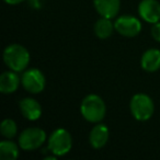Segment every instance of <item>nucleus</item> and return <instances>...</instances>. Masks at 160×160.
Wrapping results in <instances>:
<instances>
[{"instance_id": "2", "label": "nucleus", "mask_w": 160, "mask_h": 160, "mask_svg": "<svg viewBox=\"0 0 160 160\" xmlns=\"http://www.w3.org/2000/svg\"><path fill=\"white\" fill-rule=\"evenodd\" d=\"M80 112L86 121L90 123H99L104 118L107 107L102 98L97 94H89L80 105Z\"/></svg>"}, {"instance_id": "14", "label": "nucleus", "mask_w": 160, "mask_h": 160, "mask_svg": "<svg viewBox=\"0 0 160 160\" xmlns=\"http://www.w3.org/2000/svg\"><path fill=\"white\" fill-rule=\"evenodd\" d=\"M114 29L115 28H114V24L112 23L111 19L102 17L94 24V34L101 40H105V38H109L112 35Z\"/></svg>"}, {"instance_id": "11", "label": "nucleus", "mask_w": 160, "mask_h": 160, "mask_svg": "<svg viewBox=\"0 0 160 160\" xmlns=\"http://www.w3.org/2000/svg\"><path fill=\"white\" fill-rule=\"evenodd\" d=\"M110 132L105 124H97L89 134V142L94 149H101L109 140Z\"/></svg>"}, {"instance_id": "13", "label": "nucleus", "mask_w": 160, "mask_h": 160, "mask_svg": "<svg viewBox=\"0 0 160 160\" xmlns=\"http://www.w3.org/2000/svg\"><path fill=\"white\" fill-rule=\"evenodd\" d=\"M140 65L144 70L148 72H155L160 68V51L151 48L146 51L142 56Z\"/></svg>"}, {"instance_id": "1", "label": "nucleus", "mask_w": 160, "mask_h": 160, "mask_svg": "<svg viewBox=\"0 0 160 160\" xmlns=\"http://www.w3.org/2000/svg\"><path fill=\"white\" fill-rule=\"evenodd\" d=\"M3 62L11 70L21 72L27 69L30 62V53L20 44H11L3 51Z\"/></svg>"}, {"instance_id": "3", "label": "nucleus", "mask_w": 160, "mask_h": 160, "mask_svg": "<svg viewBox=\"0 0 160 160\" xmlns=\"http://www.w3.org/2000/svg\"><path fill=\"white\" fill-rule=\"evenodd\" d=\"M72 147V138L69 132L65 128H57L51 134L47 148L53 155L60 157L70 151Z\"/></svg>"}, {"instance_id": "6", "label": "nucleus", "mask_w": 160, "mask_h": 160, "mask_svg": "<svg viewBox=\"0 0 160 160\" xmlns=\"http://www.w3.org/2000/svg\"><path fill=\"white\" fill-rule=\"evenodd\" d=\"M21 83L27 91L31 93H40L45 88V77L40 69L32 68L25 70L21 78Z\"/></svg>"}, {"instance_id": "12", "label": "nucleus", "mask_w": 160, "mask_h": 160, "mask_svg": "<svg viewBox=\"0 0 160 160\" xmlns=\"http://www.w3.org/2000/svg\"><path fill=\"white\" fill-rule=\"evenodd\" d=\"M20 85V78L16 71H5L0 76V91L10 94L17 91Z\"/></svg>"}, {"instance_id": "8", "label": "nucleus", "mask_w": 160, "mask_h": 160, "mask_svg": "<svg viewBox=\"0 0 160 160\" xmlns=\"http://www.w3.org/2000/svg\"><path fill=\"white\" fill-rule=\"evenodd\" d=\"M140 18L148 23H157L160 20V3L157 0H142L138 6Z\"/></svg>"}, {"instance_id": "9", "label": "nucleus", "mask_w": 160, "mask_h": 160, "mask_svg": "<svg viewBox=\"0 0 160 160\" xmlns=\"http://www.w3.org/2000/svg\"><path fill=\"white\" fill-rule=\"evenodd\" d=\"M93 5L101 17L113 19L120 11L121 1L120 0H93Z\"/></svg>"}, {"instance_id": "10", "label": "nucleus", "mask_w": 160, "mask_h": 160, "mask_svg": "<svg viewBox=\"0 0 160 160\" xmlns=\"http://www.w3.org/2000/svg\"><path fill=\"white\" fill-rule=\"evenodd\" d=\"M20 111L22 115L29 121H36L42 115V108L36 100L24 98L20 101Z\"/></svg>"}, {"instance_id": "15", "label": "nucleus", "mask_w": 160, "mask_h": 160, "mask_svg": "<svg viewBox=\"0 0 160 160\" xmlns=\"http://www.w3.org/2000/svg\"><path fill=\"white\" fill-rule=\"evenodd\" d=\"M19 156L18 145L10 140L0 142V158L2 160H16Z\"/></svg>"}, {"instance_id": "4", "label": "nucleus", "mask_w": 160, "mask_h": 160, "mask_svg": "<svg viewBox=\"0 0 160 160\" xmlns=\"http://www.w3.org/2000/svg\"><path fill=\"white\" fill-rule=\"evenodd\" d=\"M131 112L137 121L145 122L152 116L155 105L149 96L145 93H137L131 100Z\"/></svg>"}, {"instance_id": "7", "label": "nucleus", "mask_w": 160, "mask_h": 160, "mask_svg": "<svg viewBox=\"0 0 160 160\" xmlns=\"http://www.w3.org/2000/svg\"><path fill=\"white\" fill-rule=\"evenodd\" d=\"M115 30L125 38H134L142 31V23L133 16H122L114 22Z\"/></svg>"}, {"instance_id": "16", "label": "nucleus", "mask_w": 160, "mask_h": 160, "mask_svg": "<svg viewBox=\"0 0 160 160\" xmlns=\"http://www.w3.org/2000/svg\"><path fill=\"white\" fill-rule=\"evenodd\" d=\"M0 131H1V134H2L3 137L11 139V138L16 137L18 127H17V124L13 120L6 118V120L2 121V123L0 125Z\"/></svg>"}, {"instance_id": "18", "label": "nucleus", "mask_w": 160, "mask_h": 160, "mask_svg": "<svg viewBox=\"0 0 160 160\" xmlns=\"http://www.w3.org/2000/svg\"><path fill=\"white\" fill-rule=\"evenodd\" d=\"M6 3H8V5H19V3H21L22 1H24V0H3Z\"/></svg>"}, {"instance_id": "5", "label": "nucleus", "mask_w": 160, "mask_h": 160, "mask_svg": "<svg viewBox=\"0 0 160 160\" xmlns=\"http://www.w3.org/2000/svg\"><path fill=\"white\" fill-rule=\"evenodd\" d=\"M46 139V133L44 129L38 127H29L24 129L19 136V146L27 151L35 150L40 148Z\"/></svg>"}, {"instance_id": "17", "label": "nucleus", "mask_w": 160, "mask_h": 160, "mask_svg": "<svg viewBox=\"0 0 160 160\" xmlns=\"http://www.w3.org/2000/svg\"><path fill=\"white\" fill-rule=\"evenodd\" d=\"M151 36L155 41L160 42V22L153 23L152 28H151Z\"/></svg>"}]
</instances>
